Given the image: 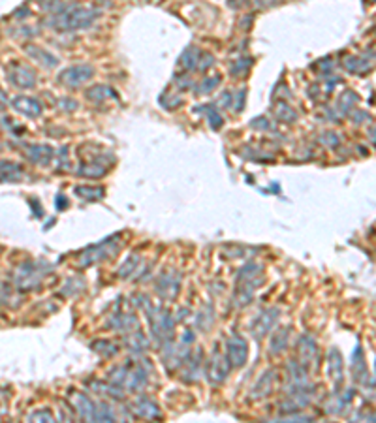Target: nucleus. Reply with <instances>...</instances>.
<instances>
[{
    "instance_id": "nucleus-1",
    "label": "nucleus",
    "mask_w": 376,
    "mask_h": 423,
    "mask_svg": "<svg viewBox=\"0 0 376 423\" xmlns=\"http://www.w3.org/2000/svg\"><path fill=\"white\" fill-rule=\"evenodd\" d=\"M230 359L228 355H224L218 352V348H214L213 355L207 363V378L213 382V384H220V382L226 380V376L230 374Z\"/></svg>"
},
{
    "instance_id": "nucleus-2",
    "label": "nucleus",
    "mask_w": 376,
    "mask_h": 423,
    "mask_svg": "<svg viewBox=\"0 0 376 423\" xmlns=\"http://www.w3.org/2000/svg\"><path fill=\"white\" fill-rule=\"evenodd\" d=\"M47 271H42L38 267V263L28 262L25 263L17 273V284L21 290H34L42 284V279Z\"/></svg>"
},
{
    "instance_id": "nucleus-3",
    "label": "nucleus",
    "mask_w": 376,
    "mask_h": 423,
    "mask_svg": "<svg viewBox=\"0 0 376 423\" xmlns=\"http://www.w3.org/2000/svg\"><path fill=\"white\" fill-rule=\"evenodd\" d=\"M181 286V275L175 271H164L162 275L156 280V292L162 299H173L179 294Z\"/></svg>"
},
{
    "instance_id": "nucleus-4",
    "label": "nucleus",
    "mask_w": 376,
    "mask_h": 423,
    "mask_svg": "<svg viewBox=\"0 0 376 423\" xmlns=\"http://www.w3.org/2000/svg\"><path fill=\"white\" fill-rule=\"evenodd\" d=\"M226 355H228V359H230L231 367H243L248 359L247 340L243 337H239V335H233V337L226 342Z\"/></svg>"
},
{
    "instance_id": "nucleus-5",
    "label": "nucleus",
    "mask_w": 376,
    "mask_h": 423,
    "mask_svg": "<svg viewBox=\"0 0 376 423\" xmlns=\"http://www.w3.org/2000/svg\"><path fill=\"white\" fill-rule=\"evenodd\" d=\"M279 318V309H265L264 313H260L250 323V333L254 338H262L273 329L275 321Z\"/></svg>"
},
{
    "instance_id": "nucleus-6",
    "label": "nucleus",
    "mask_w": 376,
    "mask_h": 423,
    "mask_svg": "<svg viewBox=\"0 0 376 423\" xmlns=\"http://www.w3.org/2000/svg\"><path fill=\"white\" fill-rule=\"evenodd\" d=\"M113 243H115V241L107 239V241H102V243H98V245L89 246L85 252H83V256H81V265H91V263L100 262L103 258L111 256L113 252H117L119 248L113 246Z\"/></svg>"
},
{
    "instance_id": "nucleus-7",
    "label": "nucleus",
    "mask_w": 376,
    "mask_h": 423,
    "mask_svg": "<svg viewBox=\"0 0 376 423\" xmlns=\"http://www.w3.org/2000/svg\"><path fill=\"white\" fill-rule=\"evenodd\" d=\"M8 77L11 83L17 85V87H23V89L32 87L36 81L34 72H32L28 66H25V64H19V62H13V64L8 68Z\"/></svg>"
},
{
    "instance_id": "nucleus-8",
    "label": "nucleus",
    "mask_w": 376,
    "mask_h": 423,
    "mask_svg": "<svg viewBox=\"0 0 376 423\" xmlns=\"http://www.w3.org/2000/svg\"><path fill=\"white\" fill-rule=\"evenodd\" d=\"M91 77H93V68L85 64V66H72L68 70H64L62 76H60V81L68 87H77V85L85 83Z\"/></svg>"
},
{
    "instance_id": "nucleus-9",
    "label": "nucleus",
    "mask_w": 376,
    "mask_h": 423,
    "mask_svg": "<svg viewBox=\"0 0 376 423\" xmlns=\"http://www.w3.org/2000/svg\"><path fill=\"white\" fill-rule=\"evenodd\" d=\"M297 361L301 365H305L307 367L314 357H316V352H318V346H316V340L312 337H308V335H303V337L297 340Z\"/></svg>"
},
{
    "instance_id": "nucleus-10",
    "label": "nucleus",
    "mask_w": 376,
    "mask_h": 423,
    "mask_svg": "<svg viewBox=\"0 0 376 423\" xmlns=\"http://www.w3.org/2000/svg\"><path fill=\"white\" fill-rule=\"evenodd\" d=\"M134 412L139 418H145V420H154V418H160V408L156 406L154 401H151L149 397H139L134 403Z\"/></svg>"
},
{
    "instance_id": "nucleus-11",
    "label": "nucleus",
    "mask_w": 376,
    "mask_h": 423,
    "mask_svg": "<svg viewBox=\"0 0 376 423\" xmlns=\"http://www.w3.org/2000/svg\"><path fill=\"white\" fill-rule=\"evenodd\" d=\"M13 109L23 113L25 117H38L42 113V107H40V102L34 100V98H26V96H19L15 100L11 102Z\"/></svg>"
},
{
    "instance_id": "nucleus-12",
    "label": "nucleus",
    "mask_w": 376,
    "mask_h": 423,
    "mask_svg": "<svg viewBox=\"0 0 376 423\" xmlns=\"http://www.w3.org/2000/svg\"><path fill=\"white\" fill-rule=\"evenodd\" d=\"M147 384V371L143 369V365H136V367H128V372H126V380H124V386L132 391H137L141 389Z\"/></svg>"
},
{
    "instance_id": "nucleus-13",
    "label": "nucleus",
    "mask_w": 376,
    "mask_h": 423,
    "mask_svg": "<svg viewBox=\"0 0 376 423\" xmlns=\"http://www.w3.org/2000/svg\"><path fill=\"white\" fill-rule=\"evenodd\" d=\"M273 386H275V372L267 371L265 374L260 376V380L256 382V386L252 388V399L267 397V395L273 391Z\"/></svg>"
},
{
    "instance_id": "nucleus-14",
    "label": "nucleus",
    "mask_w": 376,
    "mask_h": 423,
    "mask_svg": "<svg viewBox=\"0 0 376 423\" xmlns=\"http://www.w3.org/2000/svg\"><path fill=\"white\" fill-rule=\"evenodd\" d=\"M288 340H290V327H282V329L275 331L273 338H271V344H269L271 355L282 354L288 348Z\"/></svg>"
},
{
    "instance_id": "nucleus-15",
    "label": "nucleus",
    "mask_w": 376,
    "mask_h": 423,
    "mask_svg": "<svg viewBox=\"0 0 376 423\" xmlns=\"http://www.w3.org/2000/svg\"><path fill=\"white\" fill-rule=\"evenodd\" d=\"M327 372H329V376H331L333 380L341 382V378H342V357H341V352H339L337 348H331V350H329V354H327Z\"/></svg>"
},
{
    "instance_id": "nucleus-16",
    "label": "nucleus",
    "mask_w": 376,
    "mask_h": 423,
    "mask_svg": "<svg viewBox=\"0 0 376 423\" xmlns=\"http://www.w3.org/2000/svg\"><path fill=\"white\" fill-rule=\"evenodd\" d=\"M76 410L79 412L81 418H85V420H93V414H94V406L96 403H93V399L85 395V393H76Z\"/></svg>"
},
{
    "instance_id": "nucleus-17",
    "label": "nucleus",
    "mask_w": 376,
    "mask_h": 423,
    "mask_svg": "<svg viewBox=\"0 0 376 423\" xmlns=\"http://www.w3.org/2000/svg\"><path fill=\"white\" fill-rule=\"evenodd\" d=\"M352 371H354L356 380H363V376H367V363H365V355H363L361 346L356 348V354L352 357Z\"/></svg>"
},
{
    "instance_id": "nucleus-18",
    "label": "nucleus",
    "mask_w": 376,
    "mask_h": 423,
    "mask_svg": "<svg viewBox=\"0 0 376 423\" xmlns=\"http://www.w3.org/2000/svg\"><path fill=\"white\" fill-rule=\"evenodd\" d=\"M126 344H128L126 348H130L134 354H141L147 348V338L141 331H130L128 337H126Z\"/></svg>"
},
{
    "instance_id": "nucleus-19",
    "label": "nucleus",
    "mask_w": 376,
    "mask_h": 423,
    "mask_svg": "<svg viewBox=\"0 0 376 423\" xmlns=\"http://www.w3.org/2000/svg\"><path fill=\"white\" fill-rule=\"evenodd\" d=\"M199 355H201V352H199V350H197L196 357H192V359H190V355H188L187 371H185V376H183V380H185V382H192V380H196L197 376H199V367H201Z\"/></svg>"
},
{
    "instance_id": "nucleus-20",
    "label": "nucleus",
    "mask_w": 376,
    "mask_h": 423,
    "mask_svg": "<svg viewBox=\"0 0 376 423\" xmlns=\"http://www.w3.org/2000/svg\"><path fill=\"white\" fill-rule=\"evenodd\" d=\"M93 420H96V422H113L115 414H113V410L107 405H96L94 406Z\"/></svg>"
},
{
    "instance_id": "nucleus-21",
    "label": "nucleus",
    "mask_w": 376,
    "mask_h": 423,
    "mask_svg": "<svg viewBox=\"0 0 376 423\" xmlns=\"http://www.w3.org/2000/svg\"><path fill=\"white\" fill-rule=\"evenodd\" d=\"M93 348L98 354H102L103 357H111V355L117 354V346L113 344L111 340H96L93 344Z\"/></svg>"
},
{
    "instance_id": "nucleus-22",
    "label": "nucleus",
    "mask_w": 376,
    "mask_h": 423,
    "mask_svg": "<svg viewBox=\"0 0 376 423\" xmlns=\"http://www.w3.org/2000/svg\"><path fill=\"white\" fill-rule=\"evenodd\" d=\"M28 53H30V55H36V59H38V57H40V59H43L42 62L45 64V66H55V64H57V59H55V57H51L49 53H45L43 49L28 47Z\"/></svg>"
},
{
    "instance_id": "nucleus-23",
    "label": "nucleus",
    "mask_w": 376,
    "mask_h": 423,
    "mask_svg": "<svg viewBox=\"0 0 376 423\" xmlns=\"http://www.w3.org/2000/svg\"><path fill=\"white\" fill-rule=\"evenodd\" d=\"M76 192L77 194H81V198H91V200H94V198H102L100 194H103L102 188L98 190V188H87V186L85 188L79 186V188H76Z\"/></svg>"
},
{
    "instance_id": "nucleus-24",
    "label": "nucleus",
    "mask_w": 376,
    "mask_h": 423,
    "mask_svg": "<svg viewBox=\"0 0 376 423\" xmlns=\"http://www.w3.org/2000/svg\"><path fill=\"white\" fill-rule=\"evenodd\" d=\"M277 115H279L282 120H293V118H295V113H293L290 107H286L284 104H281V107H277Z\"/></svg>"
},
{
    "instance_id": "nucleus-25",
    "label": "nucleus",
    "mask_w": 376,
    "mask_h": 423,
    "mask_svg": "<svg viewBox=\"0 0 376 423\" xmlns=\"http://www.w3.org/2000/svg\"><path fill=\"white\" fill-rule=\"evenodd\" d=\"M137 262H139V258L137 256H134L130 262H126L122 267H120V277H128V275H132V269L137 265Z\"/></svg>"
},
{
    "instance_id": "nucleus-26",
    "label": "nucleus",
    "mask_w": 376,
    "mask_h": 423,
    "mask_svg": "<svg viewBox=\"0 0 376 423\" xmlns=\"http://www.w3.org/2000/svg\"><path fill=\"white\" fill-rule=\"evenodd\" d=\"M30 420H40V422H53L55 418H53L51 410H40V412H36V414L30 416Z\"/></svg>"
}]
</instances>
